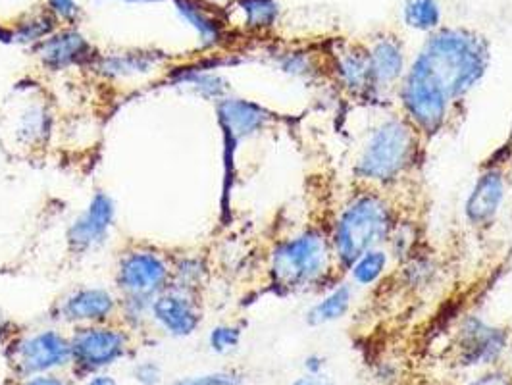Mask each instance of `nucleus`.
Wrapping results in <instances>:
<instances>
[{"mask_svg":"<svg viewBox=\"0 0 512 385\" xmlns=\"http://www.w3.org/2000/svg\"><path fill=\"white\" fill-rule=\"evenodd\" d=\"M397 97L403 116L424 139L434 137L445 128L455 110L449 95L414 64H410L403 77Z\"/></svg>","mask_w":512,"mask_h":385,"instance_id":"39448f33","label":"nucleus"},{"mask_svg":"<svg viewBox=\"0 0 512 385\" xmlns=\"http://www.w3.org/2000/svg\"><path fill=\"white\" fill-rule=\"evenodd\" d=\"M416 239H418V233H416V228L412 226V222H405V220L399 218V222L395 224V228L391 231L385 247H389L391 258H399V260L405 262L407 258L414 255Z\"/></svg>","mask_w":512,"mask_h":385,"instance_id":"a878e982","label":"nucleus"},{"mask_svg":"<svg viewBox=\"0 0 512 385\" xmlns=\"http://www.w3.org/2000/svg\"><path fill=\"white\" fill-rule=\"evenodd\" d=\"M218 124L224 133V143L237 145L241 139L251 137L268 126L272 114L260 104L245 99H222L216 106Z\"/></svg>","mask_w":512,"mask_h":385,"instance_id":"ddd939ff","label":"nucleus"},{"mask_svg":"<svg viewBox=\"0 0 512 385\" xmlns=\"http://www.w3.org/2000/svg\"><path fill=\"white\" fill-rule=\"evenodd\" d=\"M83 385H120V382L108 372H99V374H93V376L85 378Z\"/></svg>","mask_w":512,"mask_h":385,"instance_id":"4c0bfd02","label":"nucleus"},{"mask_svg":"<svg viewBox=\"0 0 512 385\" xmlns=\"http://www.w3.org/2000/svg\"><path fill=\"white\" fill-rule=\"evenodd\" d=\"M218 60L214 62H206V64H195V66H187V68H180L176 72H172V77L178 83H189V87H193L195 93H199L203 99L208 101H222L226 99L228 93V81L224 77L210 74L208 70L216 68Z\"/></svg>","mask_w":512,"mask_h":385,"instance_id":"6ab92c4d","label":"nucleus"},{"mask_svg":"<svg viewBox=\"0 0 512 385\" xmlns=\"http://www.w3.org/2000/svg\"><path fill=\"white\" fill-rule=\"evenodd\" d=\"M52 20L47 16L41 18H33L29 22L20 24V27L12 33V39L18 43H33V41H45V37H49L52 31Z\"/></svg>","mask_w":512,"mask_h":385,"instance_id":"c85d7f7f","label":"nucleus"},{"mask_svg":"<svg viewBox=\"0 0 512 385\" xmlns=\"http://www.w3.org/2000/svg\"><path fill=\"white\" fill-rule=\"evenodd\" d=\"M18 385H72V382L62 372H58V374H39L26 380H18Z\"/></svg>","mask_w":512,"mask_h":385,"instance_id":"72a5a7b5","label":"nucleus"},{"mask_svg":"<svg viewBox=\"0 0 512 385\" xmlns=\"http://www.w3.org/2000/svg\"><path fill=\"white\" fill-rule=\"evenodd\" d=\"M237 6L245 16V27L251 31H268L280 18L276 0H237Z\"/></svg>","mask_w":512,"mask_h":385,"instance_id":"b1692460","label":"nucleus"},{"mask_svg":"<svg viewBox=\"0 0 512 385\" xmlns=\"http://www.w3.org/2000/svg\"><path fill=\"white\" fill-rule=\"evenodd\" d=\"M289 385H335L332 378H328L326 374H305L297 380H293Z\"/></svg>","mask_w":512,"mask_h":385,"instance_id":"e433bc0d","label":"nucleus"},{"mask_svg":"<svg viewBox=\"0 0 512 385\" xmlns=\"http://www.w3.org/2000/svg\"><path fill=\"white\" fill-rule=\"evenodd\" d=\"M403 22L412 31L434 33L443 22V10L439 0H405Z\"/></svg>","mask_w":512,"mask_h":385,"instance_id":"4be33fe9","label":"nucleus"},{"mask_svg":"<svg viewBox=\"0 0 512 385\" xmlns=\"http://www.w3.org/2000/svg\"><path fill=\"white\" fill-rule=\"evenodd\" d=\"M151 316L170 337H189L201 326V314L195 303L178 291L158 295L151 305Z\"/></svg>","mask_w":512,"mask_h":385,"instance_id":"4468645a","label":"nucleus"},{"mask_svg":"<svg viewBox=\"0 0 512 385\" xmlns=\"http://www.w3.org/2000/svg\"><path fill=\"white\" fill-rule=\"evenodd\" d=\"M353 305V285L349 282H337L326 295L312 305L307 312L308 326H326L345 318Z\"/></svg>","mask_w":512,"mask_h":385,"instance_id":"a211bd4d","label":"nucleus"},{"mask_svg":"<svg viewBox=\"0 0 512 385\" xmlns=\"http://www.w3.org/2000/svg\"><path fill=\"white\" fill-rule=\"evenodd\" d=\"M511 341L512 334L507 328L489 324L478 314H468L455 335V360L464 370L499 366L509 357Z\"/></svg>","mask_w":512,"mask_h":385,"instance_id":"6e6552de","label":"nucleus"},{"mask_svg":"<svg viewBox=\"0 0 512 385\" xmlns=\"http://www.w3.org/2000/svg\"><path fill=\"white\" fill-rule=\"evenodd\" d=\"M507 199V174L501 166H489L474 183L466 203L464 218L472 228H489Z\"/></svg>","mask_w":512,"mask_h":385,"instance_id":"9b49d317","label":"nucleus"},{"mask_svg":"<svg viewBox=\"0 0 512 385\" xmlns=\"http://www.w3.org/2000/svg\"><path fill=\"white\" fill-rule=\"evenodd\" d=\"M489 60V43L482 33L441 26L428 35L410 64L420 68L457 106L486 77Z\"/></svg>","mask_w":512,"mask_h":385,"instance_id":"f257e3e1","label":"nucleus"},{"mask_svg":"<svg viewBox=\"0 0 512 385\" xmlns=\"http://www.w3.org/2000/svg\"><path fill=\"white\" fill-rule=\"evenodd\" d=\"M114 310H116V301L108 291L81 289L62 303L60 318L76 326L106 324V320H110Z\"/></svg>","mask_w":512,"mask_h":385,"instance_id":"dca6fc26","label":"nucleus"},{"mask_svg":"<svg viewBox=\"0 0 512 385\" xmlns=\"http://www.w3.org/2000/svg\"><path fill=\"white\" fill-rule=\"evenodd\" d=\"M333 270L337 266L330 233L322 228H307L283 239L270 258V282L280 295L324 285Z\"/></svg>","mask_w":512,"mask_h":385,"instance_id":"20e7f679","label":"nucleus"},{"mask_svg":"<svg viewBox=\"0 0 512 385\" xmlns=\"http://www.w3.org/2000/svg\"><path fill=\"white\" fill-rule=\"evenodd\" d=\"M397 222L399 214L389 197L380 189L362 187L339 208L328 231L337 270L345 272L366 251L385 247Z\"/></svg>","mask_w":512,"mask_h":385,"instance_id":"f03ea898","label":"nucleus"},{"mask_svg":"<svg viewBox=\"0 0 512 385\" xmlns=\"http://www.w3.org/2000/svg\"><path fill=\"white\" fill-rule=\"evenodd\" d=\"M436 260L428 257H420V255H412L405 260L403 266V278L409 283V287L414 289H426L437 278Z\"/></svg>","mask_w":512,"mask_h":385,"instance_id":"393cba45","label":"nucleus"},{"mask_svg":"<svg viewBox=\"0 0 512 385\" xmlns=\"http://www.w3.org/2000/svg\"><path fill=\"white\" fill-rule=\"evenodd\" d=\"M368 47L370 74H372V95L370 99L382 97L389 91H397L407 74V49L405 43L393 35L384 33L376 37Z\"/></svg>","mask_w":512,"mask_h":385,"instance_id":"9d476101","label":"nucleus"},{"mask_svg":"<svg viewBox=\"0 0 512 385\" xmlns=\"http://www.w3.org/2000/svg\"><path fill=\"white\" fill-rule=\"evenodd\" d=\"M326 362L322 355H308L305 359V374H326Z\"/></svg>","mask_w":512,"mask_h":385,"instance_id":"c9c22d12","label":"nucleus"},{"mask_svg":"<svg viewBox=\"0 0 512 385\" xmlns=\"http://www.w3.org/2000/svg\"><path fill=\"white\" fill-rule=\"evenodd\" d=\"M203 272H205V270L201 268L199 260H187V262H183V264H181V268L178 270L181 282L189 283V287H191V285H197V283L201 282V276H203Z\"/></svg>","mask_w":512,"mask_h":385,"instance_id":"473e14b6","label":"nucleus"},{"mask_svg":"<svg viewBox=\"0 0 512 385\" xmlns=\"http://www.w3.org/2000/svg\"><path fill=\"white\" fill-rule=\"evenodd\" d=\"M8 360L18 380L39 374H58L72 368V343L68 335L56 330L35 332L10 345Z\"/></svg>","mask_w":512,"mask_h":385,"instance_id":"0eeeda50","label":"nucleus"},{"mask_svg":"<svg viewBox=\"0 0 512 385\" xmlns=\"http://www.w3.org/2000/svg\"><path fill=\"white\" fill-rule=\"evenodd\" d=\"M422 139L405 116L385 118L364 141L353 168L355 178L362 187L380 191L395 185L416 166Z\"/></svg>","mask_w":512,"mask_h":385,"instance_id":"7ed1b4c3","label":"nucleus"},{"mask_svg":"<svg viewBox=\"0 0 512 385\" xmlns=\"http://www.w3.org/2000/svg\"><path fill=\"white\" fill-rule=\"evenodd\" d=\"M464 385H512V370L499 366H491L478 370L476 376H472Z\"/></svg>","mask_w":512,"mask_h":385,"instance_id":"7c9ffc66","label":"nucleus"},{"mask_svg":"<svg viewBox=\"0 0 512 385\" xmlns=\"http://www.w3.org/2000/svg\"><path fill=\"white\" fill-rule=\"evenodd\" d=\"M170 270L166 262L154 253H129L120 262L118 285L128 295V301H141L153 305V299L166 287Z\"/></svg>","mask_w":512,"mask_h":385,"instance_id":"1a4fd4ad","label":"nucleus"},{"mask_svg":"<svg viewBox=\"0 0 512 385\" xmlns=\"http://www.w3.org/2000/svg\"><path fill=\"white\" fill-rule=\"evenodd\" d=\"M509 359H511V364H512V341H511V349H509Z\"/></svg>","mask_w":512,"mask_h":385,"instance_id":"58836bf2","label":"nucleus"},{"mask_svg":"<svg viewBox=\"0 0 512 385\" xmlns=\"http://www.w3.org/2000/svg\"><path fill=\"white\" fill-rule=\"evenodd\" d=\"M176 6L181 16L199 31L201 41L205 45H214L222 39L220 22L214 16H210L197 0H176Z\"/></svg>","mask_w":512,"mask_h":385,"instance_id":"5701e85b","label":"nucleus"},{"mask_svg":"<svg viewBox=\"0 0 512 385\" xmlns=\"http://www.w3.org/2000/svg\"><path fill=\"white\" fill-rule=\"evenodd\" d=\"M51 10L58 18H74L77 14V4L74 0H49Z\"/></svg>","mask_w":512,"mask_h":385,"instance_id":"f704fd0d","label":"nucleus"},{"mask_svg":"<svg viewBox=\"0 0 512 385\" xmlns=\"http://www.w3.org/2000/svg\"><path fill=\"white\" fill-rule=\"evenodd\" d=\"M133 380L137 385H162L164 374L158 362L143 360L133 366Z\"/></svg>","mask_w":512,"mask_h":385,"instance_id":"2f4dec72","label":"nucleus"},{"mask_svg":"<svg viewBox=\"0 0 512 385\" xmlns=\"http://www.w3.org/2000/svg\"><path fill=\"white\" fill-rule=\"evenodd\" d=\"M72 343V372L77 378L85 380L93 374L108 372L112 366L126 359L131 349L128 332L106 326L91 324L77 326L70 335Z\"/></svg>","mask_w":512,"mask_h":385,"instance_id":"423d86ee","label":"nucleus"},{"mask_svg":"<svg viewBox=\"0 0 512 385\" xmlns=\"http://www.w3.org/2000/svg\"><path fill=\"white\" fill-rule=\"evenodd\" d=\"M511 141H512V128H511Z\"/></svg>","mask_w":512,"mask_h":385,"instance_id":"ea45409f","label":"nucleus"},{"mask_svg":"<svg viewBox=\"0 0 512 385\" xmlns=\"http://www.w3.org/2000/svg\"><path fill=\"white\" fill-rule=\"evenodd\" d=\"M131 2H137V0H131Z\"/></svg>","mask_w":512,"mask_h":385,"instance_id":"a19ab883","label":"nucleus"},{"mask_svg":"<svg viewBox=\"0 0 512 385\" xmlns=\"http://www.w3.org/2000/svg\"><path fill=\"white\" fill-rule=\"evenodd\" d=\"M241 337H243V332H241L239 326L220 324V326L210 330L208 347L216 355H230L233 351H237V347L241 345Z\"/></svg>","mask_w":512,"mask_h":385,"instance_id":"bb28decb","label":"nucleus"},{"mask_svg":"<svg viewBox=\"0 0 512 385\" xmlns=\"http://www.w3.org/2000/svg\"><path fill=\"white\" fill-rule=\"evenodd\" d=\"M282 70L291 76L307 77L314 74L316 64L312 60V54H308V52H287L282 58Z\"/></svg>","mask_w":512,"mask_h":385,"instance_id":"c756f323","label":"nucleus"},{"mask_svg":"<svg viewBox=\"0 0 512 385\" xmlns=\"http://www.w3.org/2000/svg\"><path fill=\"white\" fill-rule=\"evenodd\" d=\"M112 220H114L112 199L104 193H97L89 208L77 218L74 226L68 231L70 247L76 253H83L103 243L106 233L112 226Z\"/></svg>","mask_w":512,"mask_h":385,"instance_id":"2eb2a0df","label":"nucleus"},{"mask_svg":"<svg viewBox=\"0 0 512 385\" xmlns=\"http://www.w3.org/2000/svg\"><path fill=\"white\" fill-rule=\"evenodd\" d=\"M158 62L160 56L156 52H126L101 58L97 70L108 77H126L147 74Z\"/></svg>","mask_w":512,"mask_h":385,"instance_id":"aec40b11","label":"nucleus"},{"mask_svg":"<svg viewBox=\"0 0 512 385\" xmlns=\"http://www.w3.org/2000/svg\"><path fill=\"white\" fill-rule=\"evenodd\" d=\"M330 72L337 85L349 95L370 99L372 95V74L368 47L362 43H339V49L332 52Z\"/></svg>","mask_w":512,"mask_h":385,"instance_id":"f8f14e48","label":"nucleus"},{"mask_svg":"<svg viewBox=\"0 0 512 385\" xmlns=\"http://www.w3.org/2000/svg\"><path fill=\"white\" fill-rule=\"evenodd\" d=\"M391 264V255L385 247H376L360 255L351 268L347 270L351 274V280L359 287H370L374 283L380 282L389 270Z\"/></svg>","mask_w":512,"mask_h":385,"instance_id":"412c9836","label":"nucleus"},{"mask_svg":"<svg viewBox=\"0 0 512 385\" xmlns=\"http://www.w3.org/2000/svg\"><path fill=\"white\" fill-rule=\"evenodd\" d=\"M39 56L51 70H66L91 58L89 43L77 31H60L39 45Z\"/></svg>","mask_w":512,"mask_h":385,"instance_id":"f3484780","label":"nucleus"},{"mask_svg":"<svg viewBox=\"0 0 512 385\" xmlns=\"http://www.w3.org/2000/svg\"><path fill=\"white\" fill-rule=\"evenodd\" d=\"M170 385H243V374L237 370H216L178 378Z\"/></svg>","mask_w":512,"mask_h":385,"instance_id":"cd10ccee","label":"nucleus"}]
</instances>
